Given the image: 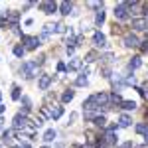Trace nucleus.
I'll list each match as a JSON object with an SVG mask.
<instances>
[{
  "label": "nucleus",
  "instance_id": "f257e3e1",
  "mask_svg": "<svg viewBox=\"0 0 148 148\" xmlns=\"http://www.w3.org/2000/svg\"><path fill=\"white\" fill-rule=\"evenodd\" d=\"M22 75L24 77H34L38 75V65H36V61H26L22 65Z\"/></svg>",
  "mask_w": 148,
  "mask_h": 148
},
{
  "label": "nucleus",
  "instance_id": "f03ea898",
  "mask_svg": "<svg viewBox=\"0 0 148 148\" xmlns=\"http://www.w3.org/2000/svg\"><path fill=\"white\" fill-rule=\"evenodd\" d=\"M12 123H14V128H16V130H24V128L30 125L32 121H28V119H26V114L20 113V114H16V116H14V121H12Z\"/></svg>",
  "mask_w": 148,
  "mask_h": 148
},
{
  "label": "nucleus",
  "instance_id": "7ed1b4c3",
  "mask_svg": "<svg viewBox=\"0 0 148 148\" xmlns=\"http://www.w3.org/2000/svg\"><path fill=\"white\" fill-rule=\"evenodd\" d=\"M24 42H26L28 49H36L40 46V38H36V36H24Z\"/></svg>",
  "mask_w": 148,
  "mask_h": 148
},
{
  "label": "nucleus",
  "instance_id": "20e7f679",
  "mask_svg": "<svg viewBox=\"0 0 148 148\" xmlns=\"http://www.w3.org/2000/svg\"><path fill=\"white\" fill-rule=\"evenodd\" d=\"M132 28H134L136 32H142V30L148 28V20H144V18H134V20H132Z\"/></svg>",
  "mask_w": 148,
  "mask_h": 148
},
{
  "label": "nucleus",
  "instance_id": "39448f33",
  "mask_svg": "<svg viewBox=\"0 0 148 148\" xmlns=\"http://www.w3.org/2000/svg\"><path fill=\"white\" fill-rule=\"evenodd\" d=\"M138 38L134 34H126L125 36V46H128V47H138Z\"/></svg>",
  "mask_w": 148,
  "mask_h": 148
},
{
  "label": "nucleus",
  "instance_id": "423d86ee",
  "mask_svg": "<svg viewBox=\"0 0 148 148\" xmlns=\"http://www.w3.org/2000/svg\"><path fill=\"white\" fill-rule=\"evenodd\" d=\"M126 12H128V8H126L125 2L119 4V6H114V18H126Z\"/></svg>",
  "mask_w": 148,
  "mask_h": 148
},
{
  "label": "nucleus",
  "instance_id": "0eeeda50",
  "mask_svg": "<svg viewBox=\"0 0 148 148\" xmlns=\"http://www.w3.org/2000/svg\"><path fill=\"white\" fill-rule=\"evenodd\" d=\"M93 97H95V101H97L99 107L105 105V109H107V105H109V95H107V93H97V95H93Z\"/></svg>",
  "mask_w": 148,
  "mask_h": 148
},
{
  "label": "nucleus",
  "instance_id": "6e6552de",
  "mask_svg": "<svg viewBox=\"0 0 148 148\" xmlns=\"http://www.w3.org/2000/svg\"><path fill=\"white\" fill-rule=\"evenodd\" d=\"M42 10L46 12V14H53L57 10V4L56 2H42Z\"/></svg>",
  "mask_w": 148,
  "mask_h": 148
},
{
  "label": "nucleus",
  "instance_id": "1a4fd4ad",
  "mask_svg": "<svg viewBox=\"0 0 148 148\" xmlns=\"http://www.w3.org/2000/svg\"><path fill=\"white\" fill-rule=\"evenodd\" d=\"M87 75H89V69L81 71V75L77 77V81H75V85H77V87H83V85H87Z\"/></svg>",
  "mask_w": 148,
  "mask_h": 148
},
{
  "label": "nucleus",
  "instance_id": "9d476101",
  "mask_svg": "<svg viewBox=\"0 0 148 148\" xmlns=\"http://www.w3.org/2000/svg\"><path fill=\"white\" fill-rule=\"evenodd\" d=\"M49 83H51V75H42L40 77V89L46 91L47 87H49Z\"/></svg>",
  "mask_w": 148,
  "mask_h": 148
},
{
  "label": "nucleus",
  "instance_id": "9b49d317",
  "mask_svg": "<svg viewBox=\"0 0 148 148\" xmlns=\"http://www.w3.org/2000/svg\"><path fill=\"white\" fill-rule=\"evenodd\" d=\"M93 40H95V46H97V47H105V46H107V44H105V36H103L101 32H95Z\"/></svg>",
  "mask_w": 148,
  "mask_h": 148
},
{
  "label": "nucleus",
  "instance_id": "f8f14e48",
  "mask_svg": "<svg viewBox=\"0 0 148 148\" xmlns=\"http://www.w3.org/2000/svg\"><path fill=\"white\" fill-rule=\"evenodd\" d=\"M114 142H116V136H114L113 130H109V132H107V136H105V144H107V146H113Z\"/></svg>",
  "mask_w": 148,
  "mask_h": 148
},
{
  "label": "nucleus",
  "instance_id": "ddd939ff",
  "mask_svg": "<svg viewBox=\"0 0 148 148\" xmlns=\"http://www.w3.org/2000/svg\"><path fill=\"white\" fill-rule=\"evenodd\" d=\"M81 67V59H77V57H73L71 61H69V71H77V69Z\"/></svg>",
  "mask_w": 148,
  "mask_h": 148
},
{
  "label": "nucleus",
  "instance_id": "4468645a",
  "mask_svg": "<svg viewBox=\"0 0 148 148\" xmlns=\"http://www.w3.org/2000/svg\"><path fill=\"white\" fill-rule=\"evenodd\" d=\"M73 97H75V91H71V89H67V91H65L63 95H61V101H63V103H69L71 99H73Z\"/></svg>",
  "mask_w": 148,
  "mask_h": 148
},
{
  "label": "nucleus",
  "instance_id": "2eb2a0df",
  "mask_svg": "<svg viewBox=\"0 0 148 148\" xmlns=\"http://www.w3.org/2000/svg\"><path fill=\"white\" fill-rule=\"evenodd\" d=\"M59 12H61L63 16H67L69 12H71V4H69V2H61V6H59Z\"/></svg>",
  "mask_w": 148,
  "mask_h": 148
},
{
  "label": "nucleus",
  "instance_id": "dca6fc26",
  "mask_svg": "<svg viewBox=\"0 0 148 148\" xmlns=\"http://www.w3.org/2000/svg\"><path fill=\"white\" fill-rule=\"evenodd\" d=\"M56 136H57V132L49 128V130H47L46 134H44V140H46V142H53V138H56Z\"/></svg>",
  "mask_w": 148,
  "mask_h": 148
},
{
  "label": "nucleus",
  "instance_id": "f3484780",
  "mask_svg": "<svg viewBox=\"0 0 148 148\" xmlns=\"http://www.w3.org/2000/svg\"><path fill=\"white\" fill-rule=\"evenodd\" d=\"M130 123H132V121H130L128 114H121V119H119V125H121V126H128Z\"/></svg>",
  "mask_w": 148,
  "mask_h": 148
},
{
  "label": "nucleus",
  "instance_id": "a211bd4d",
  "mask_svg": "<svg viewBox=\"0 0 148 148\" xmlns=\"http://www.w3.org/2000/svg\"><path fill=\"white\" fill-rule=\"evenodd\" d=\"M123 109L125 111H134L136 109V103L134 101H123Z\"/></svg>",
  "mask_w": 148,
  "mask_h": 148
},
{
  "label": "nucleus",
  "instance_id": "6ab92c4d",
  "mask_svg": "<svg viewBox=\"0 0 148 148\" xmlns=\"http://www.w3.org/2000/svg\"><path fill=\"white\" fill-rule=\"evenodd\" d=\"M61 114H63V107H56V109H51V119H56V121H57Z\"/></svg>",
  "mask_w": 148,
  "mask_h": 148
},
{
  "label": "nucleus",
  "instance_id": "aec40b11",
  "mask_svg": "<svg viewBox=\"0 0 148 148\" xmlns=\"http://www.w3.org/2000/svg\"><path fill=\"white\" fill-rule=\"evenodd\" d=\"M95 22H97V24H103V22H105V12H103V8H99V10H97Z\"/></svg>",
  "mask_w": 148,
  "mask_h": 148
},
{
  "label": "nucleus",
  "instance_id": "412c9836",
  "mask_svg": "<svg viewBox=\"0 0 148 148\" xmlns=\"http://www.w3.org/2000/svg\"><path fill=\"white\" fill-rule=\"evenodd\" d=\"M140 65H142L140 57H132V59H130V69H136V67H140Z\"/></svg>",
  "mask_w": 148,
  "mask_h": 148
},
{
  "label": "nucleus",
  "instance_id": "4be33fe9",
  "mask_svg": "<svg viewBox=\"0 0 148 148\" xmlns=\"http://www.w3.org/2000/svg\"><path fill=\"white\" fill-rule=\"evenodd\" d=\"M18 18H20V16H18V12H10V14H8V20L12 22V26H16V22H18Z\"/></svg>",
  "mask_w": 148,
  "mask_h": 148
},
{
  "label": "nucleus",
  "instance_id": "5701e85b",
  "mask_svg": "<svg viewBox=\"0 0 148 148\" xmlns=\"http://www.w3.org/2000/svg\"><path fill=\"white\" fill-rule=\"evenodd\" d=\"M24 51H26V47H22V46H16V47H14V56H16V57H22Z\"/></svg>",
  "mask_w": 148,
  "mask_h": 148
},
{
  "label": "nucleus",
  "instance_id": "b1692460",
  "mask_svg": "<svg viewBox=\"0 0 148 148\" xmlns=\"http://www.w3.org/2000/svg\"><path fill=\"white\" fill-rule=\"evenodd\" d=\"M95 59H97V51H89L87 57H85V61H87V63H93Z\"/></svg>",
  "mask_w": 148,
  "mask_h": 148
},
{
  "label": "nucleus",
  "instance_id": "393cba45",
  "mask_svg": "<svg viewBox=\"0 0 148 148\" xmlns=\"http://www.w3.org/2000/svg\"><path fill=\"white\" fill-rule=\"evenodd\" d=\"M105 123H107L105 116H95V125H97V126H105Z\"/></svg>",
  "mask_w": 148,
  "mask_h": 148
},
{
  "label": "nucleus",
  "instance_id": "a878e982",
  "mask_svg": "<svg viewBox=\"0 0 148 148\" xmlns=\"http://www.w3.org/2000/svg\"><path fill=\"white\" fill-rule=\"evenodd\" d=\"M12 99H14V101H20V89H18V87L12 89Z\"/></svg>",
  "mask_w": 148,
  "mask_h": 148
},
{
  "label": "nucleus",
  "instance_id": "bb28decb",
  "mask_svg": "<svg viewBox=\"0 0 148 148\" xmlns=\"http://www.w3.org/2000/svg\"><path fill=\"white\" fill-rule=\"evenodd\" d=\"M136 132H148V125H136Z\"/></svg>",
  "mask_w": 148,
  "mask_h": 148
},
{
  "label": "nucleus",
  "instance_id": "cd10ccee",
  "mask_svg": "<svg viewBox=\"0 0 148 148\" xmlns=\"http://www.w3.org/2000/svg\"><path fill=\"white\" fill-rule=\"evenodd\" d=\"M111 101H113V103H123V99H121L119 93H113V95H111Z\"/></svg>",
  "mask_w": 148,
  "mask_h": 148
},
{
  "label": "nucleus",
  "instance_id": "c85d7f7f",
  "mask_svg": "<svg viewBox=\"0 0 148 148\" xmlns=\"http://www.w3.org/2000/svg\"><path fill=\"white\" fill-rule=\"evenodd\" d=\"M6 22H8V18H4V16H0V28H2V26H6Z\"/></svg>",
  "mask_w": 148,
  "mask_h": 148
},
{
  "label": "nucleus",
  "instance_id": "c756f323",
  "mask_svg": "<svg viewBox=\"0 0 148 148\" xmlns=\"http://www.w3.org/2000/svg\"><path fill=\"white\" fill-rule=\"evenodd\" d=\"M57 69H59V71H65L67 67H65V63H57Z\"/></svg>",
  "mask_w": 148,
  "mask_h": 148
},
{
  "label": "nucleus",
  "instance_id": "7c9ffc66",
  "mask_svg": "<svg viewBox=\"0 0 148 148\" xmlns=\"http://www.w3.org/2000/svg\"><path fill=\"white\" fill-rule=\"evenodd\" d=\"M121 148H132V142H125V144H123Z\"/></svg>",
  "mask_w": 148,
  "mask_h": 148
},
{
  "label": "nucleus",
  "instance_id": "2f4dec72",
  "mask_svg": "<svg viewBox=\"0 0 148 148\" xmlns=\"http://www.w3.org/2000/svg\"><path fill=\"white\" fill-rule=\"evenodd\" d=\"M2 113H4V107H2V105H0V114H2Z\"/></svg>",
  "mask_w": 148,
  "mask_h": 148
},
{
  "label": "nucleus",
  "instance_id": "473e14b6",
  "mask_svg": "<svg viewBox=\"0 0 148 148\" xmlns=\"http://www.w3.org/2000/svg\"><path fill=\"white\" fill-rule=\"evenodd\" d=\"M20 148H30V146H28V144H24V146H20Z\"/></svg>",
  "mask_w": 148,
  "mask_h": 148
},
{
  "label": "nucleus",
  "instance_id": "72a5a7b5",
  "mask_svg": "<svg viewBox=\"0 0 148 148\" xmlns=\"http://www.w3.org/2000/svg\"><path fill=\"white\" fill-rule=\"evenodd\" d=\"M138 148H148V144H144V146H138Z\"/></svg>",
  "mask_w": 148,
  "mask_h": 148
},
{
  "label": "nucleus",
  "instance_id": "f704fd0d",
  "mask_svg": "<svg viewBox=\"0 0 148 148\" xmlns=\"http://www.w3.org/2000/svg\"><path fill=\"white\" fill-rule=\"evenodd\" d=\"M0 130H2V121H0Z\"/></svg>",
  "mask_w": 148,
  "mask_h": 148
},
{
  "label": "nucleus",
  "instance_id": "c9c22d12",
  "mask_svg": "<svg viewBox=\"0 0 148 148\" xmlns=\"http://www.w3.org/2000/svg\"><path fill=\"white\" fill-rule=\"evenodd\" d=\"M0 99H2V93H0Z\"/></svg>",
  "mask_w": 148,
  "mask_h": 148
},
{
  "label": "nucleus",
  "instance_id": "e433bc0d",
  "mask_svg": "<svg viewBox=\"0 0 148 148\" xmlns=\"http://www.w3.org/2000/svg\"><path fill=\"white\" fill-rule=\"evenodd\" d=\"M146 99H148V93H146Z\"/></svg>",
  "mask_w": 148,
  "mask_h": 148
},
{
  "label": "nucleus",
  "instance_id": "4c0bfd02",
  "mask_svg": "<svg viewBox=\"0 0 148 148\" xmlns=\"http://www.w3.org/2000/svg\"><path fill=\"white\" fill-rule=\"evenodd\" d=\"M42 148H47V146H42Z\"/></svg>",
  "mask_w": 148,
  "mask_h": 148
},
{
  "label": "nucleus",
  "instance_id": "58836bf2",
  "mask_svg": "<svg viewBox=\"0 0 148 148\" xmlns=\"http://www.w3.org/2000/svg\"><path fill=\"white\" fill-rule=\"evenodd\" d=\"M57 148H61V146H57Z\"/></svg>",
  "mask_w": 148,
  "mask_h": 148
}]
</instances>
